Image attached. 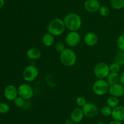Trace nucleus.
I'll list each match as a JSON object with an SVG mask.
<instances>
[{
  "label": "nucleus",
  "instance_id": "1",
  "mask_svg": "<svg viewBox=\"0 0 124 124\" xmlns=\"http://www.w3.org/2000/svg\"><path fill=\"white\" fill-rule=\"evenodd\" d=\"M63 19L65 27L69 31H78L82 27V18L76 13L71 12L68 13Z\"/></svg>",
  "mask_w": 124,
  "mask_h": 124
},
{
  "label": "nucleus",
  "instance_id": "2",
  "mask_svg": "<svg viewBox=\"0 0 124 124\" xmlns=\"http://www.w3.org/2000/svg\"><path fill=\"white\" fill-rule=\"evenodd\" d=\"M66 27L64 19L60 18H55L52 19L47 27V32L54 36H58L62 35Z\"/></svg>",
  "mask_w": 124,
  "mask_h": 124
},
{
  "label": "nucleus",
  "instance_id": "3",
  "mask_svg": "<svg viewBox=\"0 0 124 124\" xmlns=\"http://www.w3.org/2000/svg\"><path fill=\"white\" fill-rule=\"evenodd\" d=\"M60 62L64 66L72 67L77 61V55L75 51L70 48H66L59 56Z\"/></svg>",
  "mask_w": 124,
  "mask_h": 124
},
{
  "label": "nucleus",
  "instance_id": "4",
  "mask_svg": "<svg viewBox=\"0 0 124 124\" xmlns=\"http://www.w3.org/2000/svg\"><path fill=\"white\" fill-rule=\"evenodd\" d=\"M110 85L105 79H97L93 83L92 90L94 94L102 96L108 92Z\"/></svg>",
  "mask_w": 124,
  "mask_h": 124
},
{
  "label": "nucleus",
  "instance_id": "5",
  "mask_svg": "<svg viewBox=\"0 0 124 124\" xmlns=\"http://www.w3.org/2000/svg\"><path fill=\"white\" fill-rule=\"evenodd\" d=\"M110 72L109 65L105 62H99L93 68V74L98 79H105Z\"/></svg>",
  "mask_w": 124,
  "mask_h": 124
},
{
  "label": "nucleus",
  "instance_id": "6",
  "mask_svg": "<svg viewBox=\"0 0 124 124\" xmlns=\"http://www.w3.org/2000/svg\"><path fill=\"white\" fill-rule=\"evenodd\" d=\"M39 75V71L35 66L28 65L24 69L23 72V79L26 82L30 83L35 81Z\"/></svg>",
  "mask_w": 124,
  "mask_h": 124
},
{
  "label": "nucleus",
  "instance_id": "7",
  "mask_svg": "<svg viewBox=\"0 0 124 124\" xmlns=\"http://www.w3.org/2000/svg\"><path fill=\"white\" fill-rule=\"evenodd\" d=\"M18 96L25 100H29L34 96V90L32 86L27 83H24L19 85L18 87Z\"/></svg>",
  "mask_w": 124,
  "mask_h": 124
},
{
  "label": "nucleus",
  "instance_id": "8",
  "mask_svg": "<svg viewBox=\"0 0 124 124\" xmlns=\"http://www.w3.org/2000/svg\"><path fill=\"white\" fill-rule=\"evenodd\" d=\"M81 36L77 31H70L65 37V43L69 47H74L81 43Z\"/></svg>",
  "mask_w": 124,
  "mask_h": 124
},
{
  "label": "nucleus",
  "instance_id": "9",
  "mask_svg": "<svg viewBox=\"0 0 124 124\" xmlns=\"http://www.w3.org/2000/svg\"><path fill=\"white\" fill-rule=\"evenodd\" d=\"M84 114L88 118H93L98 114L99 109L96 105L93 103L87 102L82 108Z\"/></svg>",
  "mask_w": 124,
  "mask_h": 124
},
{
  "label": "nucleus",
  "instance_id": "10",
  "mask_svg": "<svg viewBox=\"0 0 124 124\" xmlns=\"http://www.w3.org/2000/svg\"><path fill=\"white\" fill-rule=\"evenodd\" d=\"M4 96L7 100L13 101L18 96V88L13 85H8L4 90Z\"/></svg>",
  "mask_w": 124,
  "mask_h": 124
},
{
  "label": "nucleus",
  "instance_id": "11",
  "mask_svg": "<svg viewBox=\"0 0 124 124\" xmlns=\"http://www.w3.org/2000/svg\"><path fill=\"white\" fill-rule=\"evenodd\" d=\"M101 6L99 0H86L84 4L85 10L89 13H95L98 12Z\"/></svg>",
  "mask_w": 124,
  "mask_h": 124
},
{
  "label": "nucleus",
  "instance_id": "12",
  "mask_svg": "<svg viewBox=\"0 0 124 124\" xmlns=\"http://www.w3.org/2000/svg\"><path fill=\"white\" fill-rule=\"evenodd\" d=\"M83 41L85 44L89 47H93L97 44L98 42V36L93 32H88L84 35Z\"/></svg>",
  "mask_w": 124,
  "mask_h": 124
},
{
  "label": "nucleus",
  "instance_id": "13",
  "mask_svg": "<svg viewBox=\"0 0 124 124\" xmlns=\"http://www.w3.org/2000/svg\"><path fill=\"white\" fill-rule=\"evenodd\" d=\"M108 92L111 96H115L118 98L122 97L124 94V86L121 83L110 85L109 87Z\"/></svg>",
  "mask_w": 124,
  "mask_h": 124
},
{
  "label": "nucleus",
  "instance_id": "14",
  "mask_svg": "<svg viewBox=\"0 0 124 124\" xmlns=\"http://www.w3.org/2000/svg\"><path fill=\"white\" fill-rule=\"evenodd\" d=\"M84 114L83 110L82 108H75L73 109L72 111L70 114V119L72 120V122L75 124H78L81 122L82 121L84 117Z\"/></svg>",
  "mask_w": 124,
  "mask_h": 124
},
{
  "label": "nucleus",
  "instance_id": "15",
  "mask_svg": "<svg viewBox=\"0 0 124 124\" xmlns=\"http://www.w3.org/2000/svg\"><path fill=\"white\" fill-rule=\"evenodd\" d=\"M111 116L115 120L119 122L124 121V106L119 105L116 108H113Z\"/></svg>",
  "mask_w": 124,
  "mask_h": 124
},
{
  "label": "nucleus",
  "instance_id": "16",
  "mask_svg": "<svg viewBox=\"0 0 124 124\" xmlns=\"http://www.w3.org/2000/svg\"><path fill=\"white\" fill-rule=\"evenodd\" d=\"M41 51L36 47H31L26 52V56L29 59L31 60H37L41 57Z\"/></svg>",
  "mask_w": 124,
  "mask_h": 124
},
{
  "label": "nucleus",
  "instance_id": "17",
  "mask_svg": "<svg viewBox=\"0 0 124 124\" xmlns=\"http://www.w3.org/2000/svg\"><path fill=\"white\" fill-rule=\"evenodd\" d=\"M42 43L46 47H51L54 43V36L50 33H46L42 37Z\"/></svg>",
  "mask_w": 124,
  "mask_h": 124
},
{
  "label": "nucleus",
  "instance_id": "18",
  "mask_svg": "<svg viewBox=\"0 0 124 124\" xmlns=\"http://www.w3.org/2000/svg\"><path fill=\"white\" fill-rule=\"evenodd\" d=\"M105 80H107L110 86L115 85L120 82V75L119 73L110 72Z\"/></svg>",
  "mask_w": 124,
  "mask_h": 124
},
{
  "label": "nucleus",
  "instance_id": "19",
  "mask_svg": "<svg viewBox=\"0 0 124 124\" xmlns=\"http://www.w3.org/2000/svg\"><path fill=\"white\" fill-rule=\"evenodd\" d=\"M107 105L111 107L112 109L116 108V106L119 105V98L115 96H110L107 99Z\"/></svg>",
  "mask_w": 124,
  "mask_h": 124
},
{
  "label": "nucleus",
  "instance_id": "20",
  "mask_svg": "<svg viewBox=\"0 0 124 124\" xmlns=\"http://www.w3.org/2000/svg\"><path fill=\"white\" fill-rule=\"evenodd\" d=\"M111 7L115 10H121L124 8V0H110Z\"/></svg>",
  "mask_w": 124,
  "mask_h": 124
},
{
  "label": "nucleus",
  "instance_id": "21",
  "mask_svg": "<svg viewBox=\"0 0 124 124\" xmlns=\"http://www.w3.org/2000/svg\"><path fill=\"white\" fill-rule=\"evenodd\" d=\"M113 62L121 66L124 65V52L120 51L117 52L113 57Z\"/></svg>",
  "mask_w": 124,
  "mask_h": 124
},
{
  "label": "nucleus",
  "instance_id": "22",
  "mask_svg": "<svg viewBox=\"0 0 124 124\" xmlns=\"http://www.w3.org/2000/svg\"><path fill=\"white\" fill-rule=\"evenodd\" d=\"M113 109L108 105H105L102 106L101 109V113L104 117H109L111 115Z\"/></svg>",
  "mask_w": 124,
  "mask_h": 124
},
{
  "label": "nucleus",
  "instance_id": "23",
  "mask_svg": "<svg viewBox=\"0 0 124 124\" xmlns=\"http://www.w3.org/2000/svg\"><path fill=\"white\" fill-rule=\"evenodd\" d=\"M116 44L120 51L124 52V34L118 36L116 40Z\"/></svg>",
  "mask_w": 124,
  "mask_h": 124
},
{
  "label": "nucleus",
  "instance_id": "24",
  "mask_svg": "<svg viewBox=\"0 0 124 124\" xmlns=\"http://www.w3.org/2000/svg\"><path fill=\"white\" fill-rule=\"evenodd\" d=\"M99 12L102 17H108L110 13V8L106 6H101L99 9Z\"/></svg>",
  "mask_w": 124,
  "mask_h": 124
},
{
  "label": "nucleus",
  "instance_id": "25",
  "mask_svg": "<svg viewBox=\"0 0 124 124\" xmlns=\"http://www.w3.org/2000/svg\"><path fill=\"white\" fill-rule=\"evenodd\" d=\"M13 103H14L15 105L18 108H23L24 107V106L25 105V100L22 97H21L20 96H18L15 99L13 100Z\"/></svg>",
  "mask_w": 124,
  "mask_h": 124
},
{
  "label": "nucleus",
  "instance_id": "26",
  "mask_svg": "<svg viewBox=\"0 0 124 124\" xmlns=\"http://www.w3.org/2000/svg\"><path fill=\"white\" fill-rule=\"evenodd\" d=\"M121 66L119 65L117 63L115 62H113L109 65V68H110V72H115V73H119L121 71Z\"/></svg>",
  "mask_w": 124,
  "mask_h": 124
},
{
  "label": "nucleus",
  "instance_id": "27",
  "mask_svg": "<svg viewBox=\"0 0 124 124\" xmlns=\"http://www.w3.org/2000/svg\"><path fill=\"white\" fill-rule=\"evenodd\" d=\"M10 106L6 102H0V114H7L10 111Z\"/></svg>",
  "mask_w": 124,
  "mask_h": 124
},
{
  "label": "nucleus",
  "instance_id": "28",
  "mask_svg": "<svg viewBox=\"0 0 124 124\" xmlns=\"http://www.w3.org/2000/svg\"><path fill=\"white\" fill-rule=\"evenodd\" d=\"M87 103V99L83 96H79L76 100V103L78 106L79 108H82L86 103Z\"/></svg>",
  "mask_w": 124,
  "mask_h": 124
},
{
  "label": "nucleus",
  "instance_id": "29",
  "mask_svg": "<svg viewBox=\"0 0 124 124\" xmlns=\"http://www.w3.org/2000/svg\"><path fill=\"white\" fill-rule=\"evenodd\" d=\"M54 49H55V51H56L57 52L61 53L66 48H65V44H64V43L59 41V42L56 43L55 46H54Z\"/></svg>",
  "mask_w": 124,
  "mask_h": 124
},
{
  "label": "nucleus",
  "instance_id": "30",
  "mask_svg": "<svg viewBox=\"0 0 124 124\" xmlns=\"http://www.w3.org/2000/svg\"><path fill=\"white\" fill-rule=\"evenodd\" d=\"M124 86V71L120 75V82Z\"/></svg>",
  "mask_w": 124,
  "mask_h": 124
},
{
  "label": "nucleus",
  "instance_id": "31",
  "mask_svg": "<svg viewBox=\"0 0 124 124\" xmlns=\"http://www.w3.org/2000/svg\"><path fill=\"white\" fill-rule=\"evenodd\" d=\"M108 124H123V123H122V122H119L113 120L112 121H110Z\"/></svg>",
  "mask_w": 124,
  "mask_h": 124
},
{
  "label": "nucleus",
  "instance_id": "32",
  "mask_svg": "<svg viewBox=\"0 0 124 124\" xmlns=\"http://www.w3.org/2000/svg\"><path fill=\"white\" fill-rule=\"evenodd\" d=\"M5 4V1L4 0H0V9H2L4 7Z\"/></svg>",
  "mask_w": 124,
  "mask_h": 124
},
{
  "label": "nucleus",
  "instance_id": "33",
  "mask_svg": "<svg viewBox=\"0 0 124 124\" xmlns=\"http://www.w3.org/2000/svg\"><path fill=\"white\" fill-rule=\"evenodd\" d=\"M73 124V122H72V120L71 119H69V120H67L65 121V124Z\"/></svg>",
  "mask_w": 124,
  "mask_h": 124
},
{
  "label": "nucleus",
  "instance_id": "34",
  "mask_svg": "<svg viewBox=\"0 0 124 124\" xmlns=\"http://www.w3.org/2000/svg\"><path fill=\"white\" fill-rule=\"evenodd\" d=\"M97 124H106V123L104 122H102L101 121V122H98Z\"/></svg>",
  "mask_w": 124,
  "mask_h": 124
}]
</instances>
